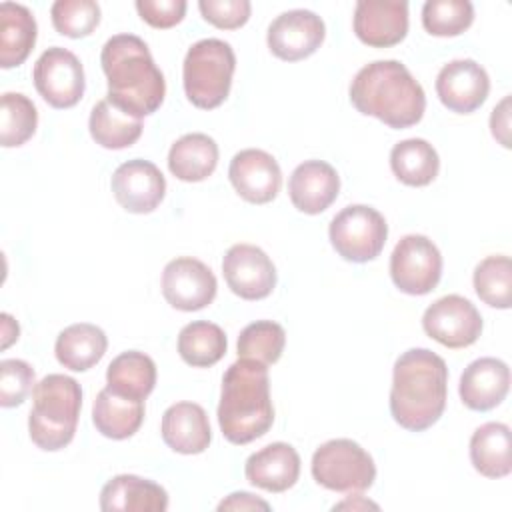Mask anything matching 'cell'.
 Masks as SVG:
<instances>
[{
    "mask_svg": "<svg viewBox=\"0 0 512 512\" xmlns=\"http://www.w3.org/2000/svg\"><path fill=\"white\" fill-rule=\"evenodd\" d=\"M100 64L108 80V100L134 118L154 114L164 102L166 82L148 50L134 34H116L106 40Z\"/></svg>",
    "mask_w": 512,
    "mask_h": 512,
    "instance_id": "1",
    "label": "cell"
},
{
    "mask_svg": "<svg viewBox=\"0 0 512 512\" xmlns=\"http://www.w3.org/2000/svg\"><path fill=\"white\" fill-rule=\"evenodd\" d=\"M448 368L444 358L428 348H410L398 356L392 372L390 414L410 432H422L438 422L446 408Z\"/></svg>",
    "mask_w": 512,
    "mask_h": 512,
    "instance_id": "2",
    "label": "cell"
},
{
    "mask_svg": "<svg viewBox=\"0 0 512 512\" xmlns=\"http://www.w3.org/2000/svg\"><path fill=\"white\" fill-rule=\"evenodd\" d=\"M350 102L360 114L396 130L418 124L426 110L424 88L398 60L362 66L350 84Z\"/></svg>",
    "mask_w": 512,
    "mask_h": 512,
    "instance_id": "3",
    "label": "cell"
},
{
    "mask_svg": "<svg viewBox=\"0 0 512 512\" xmlns=\"http://www.w3.org/2000/svg\"><path fill=\"white\" fill-rule=\"evenodd\" d=\"M218 424L232 444H248L264 436L274 422L268 366L250 358H238L222 378Z\"/></svg>",
    "mask_w": 512,
    "mask_h": 512,
    "instance_id": "4",
    "label": "cell"
},
{
    "mask_svg": "<svg viewBox=\"0 0 512 512\" xmlns=\"http://www.w3.org/2000/svg\"><path fill=\"white\" fill-rule=\"evenodd\" d=\"M82 408V388L66 374H48L32 390L28 432L48 452L62 450L74 438Z\"/></svg>",
    "mask_w": 512,
    "mask_h": 512,
    "instance_id": "5",
    "label": "cell"
},
{
    "mask_svg": "<svg viewBox=\"0 0 512 512\" xmlns=\"http://www.w3.org/2000/svg\"><path fill=\"white\" fill-rule=\"evenodd\" d=\"M234 68L236 56L228 42L220 38L194 42L182 66L186 98L202 110L218 108L230 94Z\"/></svg>",
    "mask_w": 512,
    "mask_h": 512,
    "instance_id": "6",
    "label": "cell"
},
{
    "mask_svg": "<svg viewBox=\"0 0 512 512\" xmlns=\"http://www.w3.org/2000/svg\"><path fill=\"white\" fill-rule=\"evenodd\" d=\"M310 470L320 486L334 492L358 494L376 480L372 456L350 438H334L318 446Z\"/></svg>",
    "mask_w": 512,
    "mask_h": 512,
    "instance_id": "7",
    "label": "cell"
},
{
    "mask_svg": "<svg viewBox=\"0 0 512 512\" xmlns=\"http://www.w3.org/2000/svg\"><path fill=\"white\" fill-rule=\"evenodd\" d=\"M330 244L348 262L374 260L388 238L384 216L366 204H350L342 208L328 228Z\"/></svg>",
    "mask_w": 512,
    "mask_h": 512,
    "instance_id": "8",
    "label": "cell"
},
{
    "mask_svg": "<svg viewBox=\"0 0 512 512\" xmlns=\"http://www.w3.org/2000/svg\"><path fill=\"white\" fill-rule=\"evenodd\" d=\"M390 276L396 288L410 296H424L436 288L442 276V254L422 234H406L390 256Z\"/></svg>",
    "mask_w": 512,
    "mask_h": 512,
    "instance_id": "9",
    "label": "cell"
},
{
    "mask_svg": "<svg viewBox=\"0 0 512 512\" xmlns=\"http://www.w3.org/2000/svg\"><path fill=\"white\" fill-rule=\"evenodd\" d=\"M32 80L38 94L52 108L60 110L76 106L86 88L80 60L60 46H52L40 54L32 70Z\"/></svg>",
    "mask_w": 512,
    "mask_h": 512,
    "instance_id": "10",
    "label": "cell"
},
{
    "mask_svg": "<svg viewBox=\"0 0 512 512\" xmlns=\"http://www.w3.org/2000/svg\"><path fill=\"white\" fill-rule=\"evenodd\" d=\"M422 328L432 340L446 348H466L478 340L482 316L468 298L448 294L426 308Z\"/></svg>",
    "mask_w": 512,
    "mask_h": 512,
    "instance_id": "11",
    "label": "cell"
},
{
    "mask_svg": "<svg viewBox=\"0 0 512 512\" xmlns=\"http://www.w3.org/2000/svg\"><path fill=\"white\" fill-rule=\"evenodd\" d=\"M216 290L218 282L214 272L198 258L182 256L164 266L162 294L176 310H202L216 298Z\"/></svg>",
    "mask_w": 512,
    "mask_h": 512,
    "instance_id": "12",
    "label": "cell"
},
{
    "mask_svg": "<svg viewBox=\"0 0 512 512\" xmlns=\"http://www.w3.org/2000/svg\"><path fill=\"white\" fill-rule=\"evenodd\" d=\"M324 20L310 10H288L272 20L268 26L270 52L286 62H296L312 56L324 42Z\"/></svg>",
    "mask_w": 512,
    "mask_h": 512,
    "instance_id": "13",
    "label": "cell"
},
{
    "mask_svg": "<svg viewBox=\"0 0 512 512\" xmlns=\"http://www.w3.org/2000/svg\"><path fill=\"white\" fill-rule=\"evenodd\" d=\"M228 288L244 300H262L276 286V268L268 254L254 244H234L222 260Z\"/></svg>",
    "mask_w": 512,
    "mask_h": 512,
    "instance_id": "14",
    "label": "cell"
},
{
    "mask_svg": "<svg viewBox=\"0 0 512 512\" xmlns=\"http://www.w3.org/2000/svg\"><path fill=\"white\" fill-rule=\"evenodd\" d=\"M116 202L132 214H148L160 206L166 194V180L160 168L142 158L120 164L110 180Z\"/></svg>",
    "mask_w": 512,
    "mask_h": 512,
    "instance_id": "15",
    "label": "cell"
},
{
    "mask_svg": "<svg viewBox=\"0 0 512 512\" xmlns=\"http://www.w3.org/2000/svg\"><path fill=\"white\" fill-rule=\"evenodd\" d=\"M488 92V72L470 58L444 64L436 76V94L440 102L456 114H470L478 110L488 98Z\"/></svg>",
    "mask_w": 512,
    "mask_h": 512,
    "instance_id": "16",
    "label": "cell"
},
{
    "mask_svg": "<svg viewBox=\"0 0 512 512\" xmlns=\"http://www.w3.org/2000/svg\"><path fill=\"white\" fill-rule=\"evenodd\" d=\"M228 178L238 196L252 204L274 200L282 186V172L276 158L260 148H246L234 154Z\"/></svg>",
    "mask_w": 512,
    "mask_h": 512,
    "instance_id": "17",
    "label": "cell"
},
{
    "mask_svg": "<svg viewBox=\"0 0 512 512\" xmlns=\"http://www.w3.org/2000/svg\"><path fill=\"white\" fill-rule=\"evenodd\" d=\"M354 34L372 48H388L408 34V2L360 0L354 8Z\"/></svg>",
    "mask_w": 512,
    "mask_h": 512,
    "instance_id": "18",
    "label": "cell"
},
{
    "mask_svg": "<svg viewBox=\"0 0 512 512\" xmlns=\"http://www.w3.org/2000/svg\"><path fill=\"white\" fill-rule=\"evenodd\" d=\"M510 368L506 362L486 356L470 362L460 376V400L466 408L486 412L496 408L508 394Z\"/></svg>",
    "mask_w": 512,
    "mask_h": 512,
    "instance_id": "19",
    "label": "cell"
},
{
    "mask_svg": "<svg viewBox=\"0 0 512 512\" xmlns=\"http://www.w3.org/2000/svg\"><path fill=\"white\" fill-rule=\"evenodd\" d=\"M340 192V176L332 164L324 160H306L294 168L288 180V194L304 214L324 212Z\"/></svg>",
    "mask_w": 512,
    "mask_h": 512,
    "instance_id": "20",
    "label": "cell"
},
{
    "mask_svg": "<svg viewBox=\"0 0 512 512\" xmlns=\"http://www.w3.org/2000/svg\"><path fill=\"white\" fill-rule=\"evenodd\" d=\"M246 480L266 492H284L300 476V456L286 442H272L250 454L244 466Z\"/></svg>",
    "mask_w": 512,
    "mask_h": 512,
    "instance_id": "21",
    "label": "cell"
},
{
    "mask_svg": "<svg viewBox=\"0 0 512 512\" xmlns=\"http://www.w3.org/2000/svg\"><path fill=\"white\" fill-rule=\"evenodd\" d=\"M160 432L166 446L178 454H200L212 440L208 414L196 402H176L166 408Z\"/></svg>",
    "mask_w": 512,
    "mask_h": 512,
    "instance_id": "22",
    "label": "cell"
},
{
    "mask_svg": "<svg viewBox=\"0 0 512 512\" xmlns=\"http://www.w3.org/2000/svg\"><path fill=\"white\" fill-rule=\"evenodd\" d=\"M100 508L104 512H164L168 492L148 478L118 474L102 486Z\"/></svg>",
    "mask_w": 512,
    "mask_h": 512,
    "instance_id": "23",
    "label": "cell"
},
{
    "mask_svg": "<svg viewBox=\"0 0 512 512\" xmlns=\"http://www.w3.org/2000/svg\"><path fill=\"white\" fill-rule=\"evenodd\" d=\"M92 422L106 438H130L144 422V400L126 398L110 388H102L92 404Z\"/></svg>",
    "mask_w": 512,
    "mask_h": 512,
    "instance_id": "24",
    "label": "cell"
},
{
    "mask_svg": "<svg viewBox=\"0 0 512 512\" xmlns=\"http://www.w3.org/2000/svg\"><path fill=\"white\" fill-rule=\"evenodd\" d=\"M108 338L102 328L88 322L70 324L64 328L54 346L56 360L74 372H84L98 364L106 354Z\"/></svg>",
    "mask_w": 512,
    "mask_h": 512,
    "instance_id": "25",
    "label": "cell"
},
{
    "mask_svg": "<svg viewBox=\"0 0 512 512\" xmlns=\"http://www.w3.org/2000/svg\"><path fill=\"white\" fill-rule=\"evenodd\" d=\"M218 164V144L202 132L180 136L168 152V168L182 182L206 180Z\"/></svg>",
    "mask_w": 512,
    "mask_h": 512,
    "instance_id": "26",
    "label": "cell"
},
{
    "mask_svg": "<svg viewBox=\"0 0 512 512\" xmlns=\"http://www.w3.org/2000/svg\"><path fill=\"white\" fill-rule=\"evenodd\" d=\"M36 20L32 12L14 2L0 4V66H20L36 44Z\"/></svg>",
    "mask_w": 512,
    "mask_h": 512,
    "instance_id": "27",
    "label": "cell"
},
{
    "mask_svg": "<svg viewBox=\"0 0 512 512\" xmlns=\"http://www.w3.org/2000/svg\"><path fill=\"white\" fill-rule=\"evenodd\" d=\"M510 428L502 422H486L470 438V462L486 478H504L512 472Z\"/></svg>",
    "mask_w": 512,
    "mask_h": 512,
    "instance_id": "28",
    "label": "cell"
},
{
    "mask_svg": "<svg viewBox=\"0 0 512 512\" xmlns=\"http://www.w3.org/2000/svg\"><path fill=\"white\" fill-rule=\"evenodd\" d=\"M156 386V364L154 360L138 350H128L118 354L106 370V388L112 392L134 398L146 400L148 394Z\"/></svg>",
    "mask_w": 512,
    "mask_h": 512,
    "instance_id": "29",
    "label": "cell"
},
{
    "mask_svg": "<svg viewBox=\"0 0 512 512\" xmlns=\"http://www.w3.org/2000/svg\"><path fill=\"white\" fill-rule=\"evenodd\" d=\"M390 168L406 186H428L438 176L440 158L424 138H408L390 150Z\"/></svg>",
    "mask_w": 512,
    "mask_h": 512,
    "instance_id": "30",
    "label": "cell"
},
{
    "mask_svg": "<svg viewBox=\"0 0 512 512\" xmlns=\"http://www.w3.org/2000/svg\"><path fill=\"white\" fill-rule=\"evenodd\" d=\"M90 136L108 150H122L132 146L142 134V120L114 106L108 98L100 100L88 120Z\"/></svg>",
    "mask_w": 512,
    "mask_h": 512,
    "instance_id": "31",
    "label": "cell"
},
{
    "mask_svg": "<svg viewBox=\"0 0 512 512\" xmlns=\"http://www.w3.org/2000/svg\"><path fill=\"white\" fill-rule=\"evenodd\" d=\"M226 346V334L214 322L196 320L186 324L178 334V354L194 368H208L216 364L226 354Z\"/></svg>",
    "mask_w": 512,
    "mask_h": 512,
    "instance_id": "32",
    "label": "cell"
},
{
    "mask_svg": "<svg viewBox=\"0 0 512 512\" xmlns=\"http://www.w3.org/2000/svg\"><path fill=\"white\" fill-rule=\"evenodd\" d=\"M38 126L34 102L20 92H4L0 100V142L4 148L22 146Z\"/></svg>",
    "mask_w": 512,
    "mask_h": 512,
    "instance_id": "33",
    "label": "cell"
},
{
    "mask_svg": "<svg viewBox=\"0 0 512 512\" xmlns=\"http://www.w3.org/2000/svg\"><path fill=\"white\" fill-rule=\"evenodd\" d=\"M474 290L478 298L500 310L512 304V262L508 256H488L474 268Z\"/></svg>",
    "mask_w": 512,
    "mask_h": 512,
    "instance_id": "34",
    "label": "cell"
},
{
    "mask_svg": "<svg viewBox=\"0 0 512 512\" xmlns=\"http://www.w3.org/2000/svg\"><path fill=\"white\" fill-rule=\"evenodd\" d=\"M286 344V332L278 322L256 320L238 336V358H250L266 366L280 360Z\"/></svg>",
    "mask_w": 512,
    "mask_h": 512,
    "instance_id": "35",
    "label": "cell"
},
{
    "mask_svg": "<svg viewBox=\"0 0 512 512\" xmlns=\"http://www.w3.org/2000/svg\"><path fill=\"white\" fill-rule=\"evenodd\" d=\"M472 20L474 6L468 0H428L422 6V26L432 36H458Z\"/></svg>",
    "mask_w": 512,
    "mask_h": 512,
    "instance_id": "36",
    "label": "cell"
},
{
    "mask_svg": "<svg viewBox=\"0 0 512 512\" xmlns=\"http://www.w3.org/2000/svg\"><path fill=\"white\" fill-rule=\"evenodd\" d=\"M50 16L58 34L84 38L100 24V6L94 0H56Z\"/></svg>",
    "mask_w": 512,
    "mask_h": 512,
    "instance_id": "37",
    "label": "cell"
},
{
    "mask_svg": "<svg viewBox=\"0 0 512 512\" xmlns=\"http://www.w3.org/2000/svg\"><path fill=\"white\" fill-rule=\"evenodd\" d=\"M34 368L18 358L0 362V406H20L34 390Z\"/></svg>",
    "mask_w": 512,
    "mask_h": 512,
    "instance_id": "38",
    "label": "cell"
},
{
    "mask_svg": "<svg viewBox=\"0 0 512 512\" xmlns=\"http://www.w3.org/2000/svg\"><path fill=\"white\" fill-rule=\"evenodd\" d=\"M198 8L206 22L222 30H234L244 26L252 10L248 0H200Z\"/></svg>",
    "mask_w": 512,
    "mask_h": 512,
    "instance_id": "39",
    "label": "cell"
},
{
    "mask_svg": "<svg viewBox=\"0 0 512 512\" xmlns=\"http://www.w3.org/2000/svg\"><path fill=\"white\" fill-rule=\"evenodd\" d=\"M136 10L154 28H172L186 14L184 0H136Z\"/></svg>",
    "mask_w": 512,
    "mask_h": 512,
    "instance_id": "40",
    "label": "cell"
},
{
    "mask_svg": "<svg viewBox=\"0 0 512 512\" xmlns=\"http://www.w3.org/2000/svg\"><path fill=\"white\" fill-rule=\"evenodd\" d=\"M492 136L504 146H510V96H504L490 116Z\"/></svg>",
    "mask_w": 512,
    "mask_h": 512,
    "instance_id": "41",
    "label": "cell"
},
{
    "mask_svg": "<svg viewBox=\"0 0 512 512\" xmlns=\"http://www.w3.org/2000/svg\"><path fill=\"white\" fill-rule=\"evenodd\" d=\"M218 510H270V504L250 492H232L218 504Z\"/></svg>",
    "mask_w": 512,
    "mask_h": 512,
    "instance_id": "42",
    "label": "cell"
},
{
    "mask_svg": "<svg viewBox=\"0 0 512 512\" xmlns=\"http://www.w3.org/2000/svg\"><path fill=\"white\" fill-rule=\"evenodd\" d=\"M2 350H6L14 340H18V334H20V328H18V322L10 316V314H2Z\"/></svg>",
    "mask_w": 512,
    "mask_h": 512,
    "instance_id": "43",
    "label": "cell"
},
{
    "mask_svg": "<svg viewBox=\"0 0 512 512\" xmlns=\"http://www.w3.org/2000/svg\"><path fill=\"white\" fill-rule=\"evenodd\" d=\"M358 500H352V498H348V500H344V502H340V504H336L334 506V510H340V508H352V510H364V508H374V510H378V504H374V502H370V500H364V498H360V496H356Z\"/></svg>",
    "mask_w": 512,
    "mask_h": 512,
    "instance_id": "44",
    "label": "cell"
}]
</instances>
